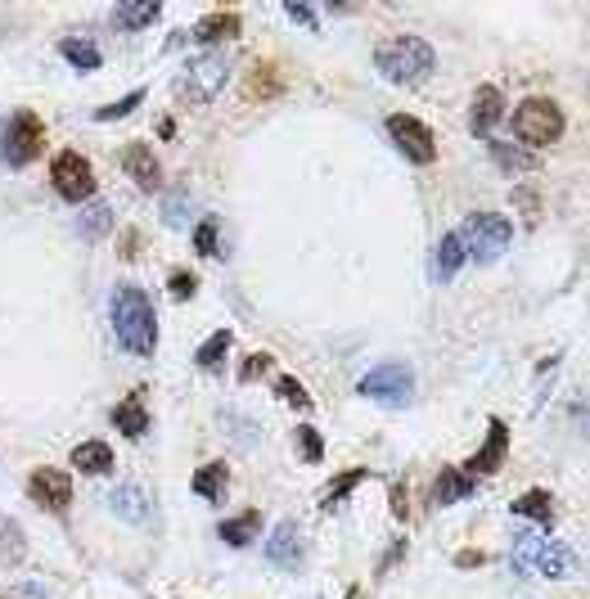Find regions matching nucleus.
Listing matches in <instances>:
<instances>
[{
	"mask_svg": "<svg viewBox=\"0 0 590 599\" xmlns=\"http://www.w3.org/2000/svg\"><path fill=\"white\" fill-rule=\"evenodd\" d=\"M118 163H122V172H127L145 194H158V190H163V163H158V154H154L149 145L131 140V145L122 149Z\"/></svg>",
	"mask_w": 590,
	"mask_h": 599,
	"instance_id": "13",
	"label": "nucleus"
},
{
	"mask_svg": "<svg viewBox=\"0 0 590 599\" xmlns=\"http://www.w3.org/2000/svg\"><path fill=\"white\" fill-rule=\"evenodd\" d=\"M190 491L199 500H212V505H221V500L230 496V464L212 460V464H199L190 478Z\"/></svg>",
	"mask_w": 590,
	"mask_h": 599,
	"instance_id": "17",
	"label": "nucleus"
},
{
	"mask_svg": "<svg viewBox=\"0 0 590 599\" xmlns=\"http://www.w3.org/2000/svg\"><path fill=\"white\" fill-rule=\"evenodd\" d=\"M46 149V122L32 109H19L10 122H5V136H0V158L19 172V167H32Z\"/></svg>",
	"mask_w": 590,
	"mask_h": 599,
	"instance_id": "6",
	"label": "nucleus"
},
{
	"mask_svg": "<svg viewBox=\"0 0 590 599\" xmlns=\"http://www.w3.org/2000/svg\"><path fill=\"white\" fill-rule=\"evenodd\" d=\"M194 253L199 257H226L221 253V230H217V221L212 217H203L199 226H194Z\"/></svg>",
	"mask_w": 590,
	"mask_h": 599,
	"instance_id": "34",
	"label": "nucleus"
},
{
	"mask_svg": "<svg viewBox=\"0 0 590 599\" xmlns=\"http://www.w3.org/2000/svg\"><path fill=\"white\" fill-rule=\"evenodd\" d=\"M109 226H113L109 203H95V208H86L82 217H77V235H82L86 244H100V235H109Z\"/></svg>",
	"mask_w": 590,
	"mask_h": 599,
	"instance_id": "27",
	"label": "nucleus"
},
{
	"mask_svg": "<svg viewBox=\"0 0 590 599\" xmlns=\"http://www.w3.org/2000/svg\"><path fill=\"white\" fill-rule=\"evenodd\" d=\"M487 154H491V163L505 167V172H527V167H536V154H527V149H518V145H500V140H491Z\"/></svg>",
	"mask_w": 590,
	"mask_h": 599,
	"instance_id": "30",
	"label": "nucleus"
},
{
	"mask_svg": "<svg viewBox=\"0 0 590 599\" xmlns=\"http://www.w3.org/2000/svg\"><path fill=\"white\" fill-rule=\"evenodd\" d=\"M145 86H140V91H131V95H122V100H113V104H104V109H95L91 118L95 122H118V118H127V113H136L140 104H145Z\"/></svg>",
	"mask_w": 590,
	"mask_h": 599,
	"instance_id": "33",
	"label": "nucleus"
},
{
	"mask_svg": "<svg viewBox=\"0 0 590 599\" xmlns=\"http://www.w3.org/2000/svg\"><path fill=\"white\" fill-rule=\"evenodd\" d=\"M293 437H298V455H302V460L320 464V455H325V437H320V428L298 424V428H293Z\"/></svg>",
	"mask_w": 590,
	"mask_h": 599,
	"instance_id": "35",
	"label": "nucleus"
},
{
	"mask_svg": "<svg viewBox=\"0 0 590 599\" xmlns=\"http://www.w3.org/2000/svg\"><path fill=\"white\" fill-rule=\"evenodd\" d=\"M370 478V469H347V473H338L334 482L325 487V496H320V509H334V505H343V496L356 487V482H365Z\"/></svg>",
	"mask_w": 590,
	"mask_h": 599,
	"instance_id": "32",
	"label": "nucleus"
},
{
	"mask_svg": "<svg viewBox=\"0 0 590 599\" xmlns=\"http://www.w3.org/2000/svg\"><path fill=\"white\" fill-rule=\"evenodd\" d=\"M109 505H113V514L127 518V523H145V518L154 514V509H149V491L140 487V482H122L109 496Z\"/></svg>",
	"mask_w": 590,
	"mask_h": 599,
	"instance_id": "20",
	"label": "nucleus"
},
{
	"mask_svg": "<svg viewBox=\"0 0 590 599\" xmlns=\"http://www.w3.org/2000/svg\"><path fill=\"white\" fill-rule=\"evenodd\" d=\"M464 496H473V478L460 473L455 464H446L433 482V505H455V500H464Z\"/></svg>",
	"mask_w": 590,
	"mask_h": 599,
	"instance_id": "23",
	"label": "nucleus"
},
{
	"mask_svg": "<svg viewBox=\"0 0 590 599\" xmlns=\"http://www.w3.org/2000/svg\"><path fill=\"white\" fill-rule=\"evenodd\" d=\"M343 599H365V595H361V586H352V590H347Z\"/></svg>",
	"mask_w": 590,
	"mask_h": 599,
	"instance_id": "45",
	"label": "nucleus"
},
{
	"mask_svg": "<svg viewBox=\"0 0 590 599\" xmlns=\"http://www.w3.org/2000/svg\"><path fill=\"white\" fill-rule=\"evenodd\" d=\"M59 55H64L68 64L77 68V73H95V68L104 64L100 46H95L91 37H64V41H59Z\"/></svg>",
	"mask_w": 590,
	"mask_h": 599,
	"instance_id": "24",
	"label": "nucleus"
},
{
	"mask_svg": "<svg viewBox=\"0 0 590 599\" xmlns=\"http://www.w3.org/2000/svg\"><path fill=\"white\" fill-rule=\"evenodd\" d=\"M275 397H280V401H289L293 410H311L307 388H302V383L293 379V374H280V379H275Z\"/></svg>",
	"mask_w": 590,
	"mask_h": 599,
	"instance_id": "36",
	"label": "nucleus"
},
{
	"mask_svg": "<svg viewBox=\"0 0 590 599\" xmlns=\"http://www.w3.org/2000/svg\"><path fill=\"white\" fill-rule=\"evenodd\" d=\"M28 496L37 500L46 514H68V505H73V478H68L64 469H55V464H41L28 478Z\"/></svg>",
	"mask_w": 590,
	"mask_h": 599,
	"instance_id": "11",
	"label": "nucleus"
},
{
	"mask_svg": "<svg viewBox=\"0 0 590 599\" xmlns=\"http://www.w3.org/2000/svg\"><path fill=\"white\" fill-rule=\"evenodd\" d=\"M392 514H397V518H410V505H406V482H397V487H392Z\"/></svg>",
	"mask_w": 590,
	"mask_h": 599,
	"instance_id": "43",
	"label": "nucleus"
},
{
	"mask_svg": "<svg viewBox=\"0 0 590 599\" xmlns=\"http://www.w3.org/2000/svg\"><path fill=\"white\" fill-rule=\"evenodd\" d=\"M455 239H460V248L478 266H491L505 257L509 239H514V221L500 217V212H473V217H464V226L455 230Z\"/></svg>",
	"mask_w": 590,
	"mask_h": 599,
	"instance_id": "4",
	"label": "nucleus"
},
{
	"mask_svg": "<svg viewBox=\"0 0 590 599\" xmlns=\"http://www.w3.org/2000/svg\"><path fill=\"white\" fill-rule=\"evenodd\" d=\"M239 32H244V19H239L235 10H221V14H203V19L194 23L190 41H203V46H212V41H235Z\"/></svg>",
	"mask_w": 590,
	"mask_h": 599,
	"instance_id": "18",
	"label": "nucleus"
},
{
	"mask_svg": "<svg viewBox=\"0 0 590 599\" xmlns=\"http://www.w3.org/2000/svg\"><path fill=\"white\" fill-rule=\"evenodd\" d=\"M505 455H509V428L500 424V419H487V442H482L478 455H469V460L460 464V473H469V478L496 473L500 464H505Z\"/></svg>",
	"mask_w": 590,
	"mask_h": 599,
	"instance_id": "14",
	"label": "nucleus"
},
{
	"mask_svg": "<svg viewBox=\"0 0 590 599\" xmlns=\"http://www.w3.org/2000/svg\"><path fill=\"white\" fill-rule=\"evenodd\" d=\"M271 365H275V356H271V352H253L244 365H239V383H257L266 370H271Z\"/></svg>",
	"mask_w": 590,
	"mask_h": 599,
	"instance_id": "39",
	"label": "nucleus"
},
{
	"mask_svg": "<svg viewBox=\"0 0 590 599\" xmlns=\"http://www.w3.org/2000/svg\"><path fill=\"white\" fill-rule=\"evenodd\" d=\"M514 514H518V518H536L541 527H550V523H554V496H550L545 487L523 491V496L514 500Z\"/></svg>",
	"mask_w": 590,
	"mask_h": 599,
	"instance_id": "26",
	"label": "nucleus"
},
{
	"mask_svg": "<svg viewBox=\"0 0 590 599\" xmlns=\"http://www.w3.org/2000/svg\"><path fill=\"white\" fill-rule=\"evenodd\" d=\"M167 293H172V302H190L194 293H199V275L194 271H172L167 275Z\"/></svg>",
	"mask_w": 590,
	"mask_h": 599,
	"instance_id": "38",
	"label": "nucleus"
},
{
	"mask_svg": "<svg viewBox=\"0 0 590 599\" xmlns=\"http://www.w3.org/2000/svg\"><path fill=\"white\" fill-rule=\"evenodd\" d=\"M388 136H392V145L410 158V163L424 167V163H433V158H437V136L428 131V122L410 118V113H392V118H388Z\"/></svg>",
	"mask_w": 590,
	"mask_h": 599,
	"instance_id": "10",
	"label": "nucleus"
},
{
	"mask_svg": "<svg viewBox=\"0 0 590 599\" xmlns=\"http://www.w3.org/2000/svg\"><path fill=\"white\" fill-rule=\"evenodd\" d=\"M28 559V541L14 518H0V563H23Z\"/></svg>",
	"mask_w": 590,
	"mask_h": 599,
	"instance_id": "28",
	"label": "nucleus"
},
{
	"mask_svg": "<svg viewBox=\"0 0 590 599\" xmlns=\"http://www.w3.org/2000/svg\"><path fill=\"white\" fill-rule=\"evenodd\" d=\"M464 266V248L455 235H442V244H437V280H455V271Z\"/></svg>",
	"mask_w": 590,
	"mask_h": 599,
	"instance_id": "31",
	"label": "nucleus"
},
{
	"mask_svg": "<svg viewBox=\"0 0 590 599\" xmlns=\"http://www.w3.org/2000/svg\"><path fill=\"white\" fill-rule=\"evenodd\" d=\"M158 136H163V140H167V136H176V122H172V118H163V122H158Z\"/></svg>",
	"mask_w": 590,
	"mask_h": 599,
	"instance_id": "44",
	"label": "nucleus"
},
{
	"mask_svg": "<svg viewBox=\"0 0 590 599\" xmlns=\"http://www.w3.org/2000/svg\"><path fill=\"white\" fill-rule=\"evenodd\" d=\"M563 131H568V113H563L559 100H550V95H532V100H523L514 109V136L527 145V154L554 145Z\"/></svg>",
	"mask_w": 590,
	"mask_h": 599,
	"instance_id": "5",
	"label": "nucleus"
},
{
	"mask_svg": "<svg viewBox=\"0 0 590 599\" xmlns=\"http://www.w3.org/2000/svg\"><path fill=\"white\" fill-rule=\"evenodd\" d=\"M163 14V5L158 0H122L118 10H113V28H122V32H140V28H149V23Z\"/></svg>",
	"mask_w": 590,
	"mask_h": 599,
	"instance_id": "22",
	"label": "nucleus"
},
{
	"mask_svg": "<svg viewBox=\"0 0 590 599\" xmlns=\"http://www.w3.org/2000/svg\"><path fill=\"white\" fill-rule=\"evenodd\" d=\"M514 568L523 572V577H550V581H563L572 577V572H581V554L568 550L563 541H554V536H514Z\"/></svg>",
	"mask_w": 590,
	"mask_h": 599,
	"instance_id": "2",
	"label": "nucleus"
},
{
	"mask_svg": "<svg viewBox=\"0 0 590 599\" xmlns=\"http://www.w3.org/2000/svg\"><path fill=\"white\" fill-rule=\"evenodd\" d=\"M113 428H118L122 437H131V442H140V437L149 433V410H145V392H127V397L113 406Z\"/></svg>",
	"mask_w": 590,
	"mask_h": 599,
	"instance_id": "16",
	"label": "nucleus"
},
{
	"mask_svg": "<svg viewBox=\"0 0 590 599\" xmlns=\"http://www.w3.org/2000/svg\"><path fill=\"white\" fill-rule=\"evenodd\" d=\"M356 392L370 401H388V406H410V397H415V370L406 361H383L356 383Z\"/></svg>",
	"mask_w": 590,
	"mask_h": 599,
	"instance_id": "7",
	"label": "nucleus"
},
{
	"mask_svg": "<svg viewBox=\"0 0 590 599\" xmlns=\"http://www.w3.org/2000/svg\"><path fill=\"white\" fill-rule=\"evenodd\" d=\"M284 86H289V82H284V73H280L275 64H257L253 73L244 77V95H248L253 104H271V100H280Z\"/></svg>",
	"mask_w": 590,
	"mask_h": 599,
	"instance_id": "19",
	"label": "nucleus"
},
{
	"mask_svg": "<svg viewBox=\"0 0 590 599\" xmlns=\"http://www.w3.org/2000/svg\"><path fill=\"white\" fill-rule=\"evenodd\" d=\"M73 469L86 473V478L113 473V446H109V442H82V446L73 451Z\"/></svg>",
	"mask_w": 590,
	"mask_h": 599,
	"instance_id": "21",
	"label": "nucleus"
},
{
	"mask_svg": "<svg viewBox=\"0 0 590 599\" xmlns=\"http://www.w3.org/2000/svg\"><path fill=\"white\" fill-rule=\"evenodd\" d=\"M226 73L230 64L221 55H203L194 59L190 68H185V82H181V100L185 104H212L221 95V86H226Z\"/></svg>",
	"mask_w": 590,
	"mask_h": 599,
	"instance_id": "9",
	"label": "nucleus"
},
{
	"mask_svg": "<svg viewBox=\"0 0 590 599\" xmlns=\"http://www.w3.org/2000/svg\"><path fill=\"white\" fill-rule=\"evenodd\" d=\"M514 208L523 212L527 226H536V221H541V194H536V185H518V190H514Z\"/></svg>",
	"mask_w": 590,
	"mask_h": 599,
	"instance_id": "37",
	"label": "nucleus"
},
{
	"mask_svg": "<svg viewBox=\"0 0 590 599\" xmlns=\"http://www.w3.org/2000/svg\"><path fill=\"white\" fill-rule=\"evenodd\" d=\"M451 563H455V568H482V563H487V554H482V550H460Z\"/></svg>",
	"mask_w": 590,
	"mask_h": 599,
	"instance_id": "42",
	"label": "nucleus"
},
{
	"mask_svg": "<svg viewBox=\"0 0 590 599\" xmlns=\"http://www.w3.org/2000/svg\"><path fill=\"white\" fill-rule=\"evenodd\" d=\"M374 68L397 86H415L437 68V55L424 37H392L374 50Z\"/></svg>",
	"mask_w": 590,
	"mask_h": 599,
	"instance_id": "3",
	"label": "nucleus"
},
{
	"mask_svg": "<svg viewBox=\"0 0 590 599\" xmlns=\"http://www.w3.org/2000/svg\"><path fill=\"white\" fill-rule=\"evenodd\" d=\"M284 14H289L293 23H302V28H320V19L307 10V5H293V0H289V5H284Z\"/></svg>",
	"mask_w": 590,
	"mask_h": 599,
	"instance_id": "41",
	"label": "nucleus"
},
{
	"mask_svg": "<svg viewBox=\"0 0 590 599\" xmlns=\"http://www.w3.org/2000/svg\"><path fill=\"white\" fill-rule=\"evenodd\" d=\"M226 352H230V329H217V334H212L208 343L194 352V365H199V370H212V374H217L221 365H226Z\"/></svg>",
	"mask_w": 590,
	"mask_h": 599,
	"instance_id": "29",
	"label": "nucleus"
},
{
	"mask_svg": "<svg viewBox=\"0 0 590 599\" xmlns=\"http://www.w3.org/2000/svg\"><path fill=\"white\" fill-rule=\"evenodd\" d=\"M266 559L280 563V568H289V572H302V563H307V541H302V527L293 523V518L271 532V541H266Z\"/></svg>",
	"mask_w": 590,
	"mask_h": 599,
	"instance_id": "15",
	"label": "nucleus"
},
{
	"mask_svg": "<svg viewBox=\"0 0 590 599\" xmlns=\"http://www.w3.org/2000/svg\"><path fill=\"white\" fill-rule=\"evenodd\" d=\"M136 248H140V230H122V244H118V257L122 262H136Z\"/></svg>",
	"mask_w": 590,
	"mask_h": 599,
	"instance_id": "40",
	"label": "nucleus"
},
{
	"mask_svg": "<svg viewBox=\"0 0 590 599\" xmlns=\"http://www.w3.org/2000/svg\"><path fill=\"white\" fill-rule=\"evenodd\" d=\"M109 316H113V334L118 343L127 347L131 356H154L158 347V311L149 302V293L140 284H118L109 302Z\"/></svg>",
	"mask_w": 590,
	"mask_h": 599,
	"instance_id": "1",
	"label": "nucleus"
},
{
	"mask_svg": "<svg viewBox=\"0 0 590 599\" xmlns=\"http://www.w3.org/2000/svg\"><path fill=\"white\" fill-rule=\"evenodd\" d=\"M257 532H262V509H244V514L226 518V523L217 527V536H221V541H226V545H235V550H239V545H248V541H253Z\"/></svg>",
	"mask_w": 590,
	"mask_h": 599,
	"instance_id": "25",
	"label": "nucleus"
},
{
	"mask_svg": "<svg viewBox=\"0 0 590 599\" xmlns=\"http://www.w3.org/2000/svg\"><path fill=\"white\" fill-rule=\"evenodd\" d=\"M50 185H55L59 199L86 203L95 194V167L86 163L77 149H64V154H55V163H50Z\"/></svg>",
	"mask_w": 590,
	"mask_h": 599,
	"instance_id": "8",
	"label": "nucleus"
},
{
	"mask_svg": "<svg viewBox=\"0 0 590 599\" xmlns=\"http://www.w3.org/2000/svg\"><path fill=\"white\" fill-rule=\"evenodd\" d=\"M500 118H505V91L500 86H478L473 91V104H469V131L478 140H491L500 127Z\"/></svg>",
	"mask_w": 590,
	"mask_h": 599,
	"instance_id": "12",
	"label": "nucleus"
}]
</instances>
